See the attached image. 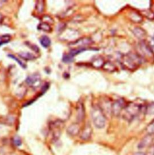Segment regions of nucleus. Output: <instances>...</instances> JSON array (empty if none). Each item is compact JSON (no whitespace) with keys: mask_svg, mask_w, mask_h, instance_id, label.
<instances>
[{"mask_svg":"<svg viewBox=\"0 0 154 155\" xmlns=\"http://www.w3.org/2000/svg\"></svg>","mask_w":154,"mask_h":155,"instance_id":"31","label":"nucleus"},{"mask_svg":"<svg viewBox=\"0 0 154 155\" xmlns=\"http://www.w3.org/2000/svg\"><path fill=\"white\" fill-rule=\"evenodd\" d=\"M39 41H40V43L42 45V46L44 48L49 47L51 45V41L50 38L48 36H46V35L42 36L40 38Z\"/></svg>","mask_w":154,"mask_h":155,"instance_id":"14","label":"nucleus"},{"mask_svg":"<svg viewBox=\"0 0 154 155\" xmlns=\"http://www.w3.org/2000/svg\"><path fill=\"white\" fill-rule=\"evenodd\" d=\"M145 111L148 115H154V102L148 104L145 108Z\"/></svg>","mask_w":154,"mask_h":155,"instance_id":"20","label":"nucleus"},{"mask_svg":"<svg viewBox=\"0 0 154 155\" xmlns=\"http://www.w3.org/2000/svg\"><path fill=\"white\" fill-rule=\"evenodd\" d=\"M77 120L78 122H81L85 117V109L83 104L81 102L77 104Z\"/></svg>","mask_w":154,"mask_h":155,"instance_id":"9","label":"nucleus"},{"mask_svg":"<svg viewBox=\"0 0 154 155\" xmlns=\"http://www.w3.org/2000/svg\"><path fill=\"white\" fill-rule=\"evenodd\" d=\"M143 107L142 104L134 102L127 103L121 112L122 118L128 121H132L140 114Z\"/></svg>","mask_w":154,"mask_h":155,"instance_id":"2","label":"nucleus"},{"mask_svg":"<svg viewBox=\"0 0 154 155\" xmlns=\"http://www.w3.org/2000/svg\"><path fill=\"white\" fill-rule=\"evenodd\" d=\"M26 83L31 87L37 88L41 84V78L39 74H34L26 78Z\"/></svg>","mask_w":154,"mask_h":155,"instance_id":"5","label":"nucleus"},{"mask_svg":"<svg viewBox=\"0 0 154 155\" xmlns=\"http://www.w3.org/2000/svg\"><path fill=\"white\" fill-rule=\"evenodd\" d=\"M13 143L16 146H21L22 144V141L21 138L18 137H15L13 138Z\"/></svg>","mask_w":154,"mask_h":155,"instance_id":"26","label":"nucleus"},{"mask_svg":"<svg viewBox=\"0 0 154 155\" xmlns=\"http://www.w3.org/2000/svg\"><path fill=\"white\" fill-rule=\"evenodd\" d=\"M133 155H146V154L143 152H136L134 154H133Z\"/></svg>","mask_w":154,"mask_h":155,"instance_id":"29","label":"nucleus"},{"mask_svg":"<svg viewBox=\"0 0 154 155\" xmlns=\"http://www.w3.org/2000/svg\"><path fill=\"white\" fill-rule=\"evenodd\" d=\"M73 61V57H72L69 54H65L63 57V62L65 63H70Z\"/></svg>","mask_w":154,"mask_h":155,"instance_id":"25","label":"nucleus"},{"mask_svg":"<svg viewBox=\"0 0 154 155\" xmlns=\"http://www.w3.org/2000/svg\"><path fill=\"white\" fill-rule=\"evenodd\" d=\"M104 62L103 61V59L101 58H98L96 59H95V60H93V62H92V65L95 68H98L100 67H102L103 65H104Z\"/></svg>","mask_w":154,"mask_h":155,"instance_id":"18","label":"nucleus"},{"mask_svg":"<svg viewBox=\"0 0 154 155\" xmlns=\"http://www.w3.org/2000/svg\"><path fill=\"white\" fill-rule=\"evenodd\" d=\"M36 8L39 13H42L44 9V4L43 1H37L36 4Z\"/></svg>","mask_w":154,"mask_h":155,"instance_id":"23","label":"nucleus"},{"mask_svg":"<svg viewBox=\"0 0 154 155\" xmlns=\"http://www.w3.org/2000/svg\"><path fill=\"white\" fill-rule=\"evenodd\" d=\"M1 16L0 15V21H1Z\"/></svg>","mask_w":154,"mask_h":155,"instance_id":"30","label":"nucleus"},{"mask_svg":"<svg viewBox=\"0 0 154 155\" xmlns=\"http://www.w3.org/2000/svg\"><path fill=\"white\" fill-rule=\"evenodd\" d=\"M92 134V128L89 123L85 125L81 134V138L83 140H88Z\"/></svg>","mask_w":154,"mask_h":155,"instance_id":"6","label":"nucleus"},{"mask_svg":"<svg viewBox=\"0 0 154 155\" xmlns=\"http://www.w3.org/2000/svg\"><path fill=\"white\" fill-rule=\"evenodd\" d=\"M19 56L25 61H31L36 59V57L29 52H21L19 53Z\"/></svg>","mask_w":154,"mask_h":155,"instance_id":"15","label":"nucleus"},{"mask_svg":"<svg viewBox=\"0 0 154 155\" xmlns=\"http://www.w3.org/2000/svg\"><path fill=\"white\" fill-rule=\"evenodd\" d=\"M134 35L139 39H143L145 37L146 33V31L140 27H136L133 30Z\"/></svg>","mask_w":154,"mask_h":155,"instance_id":"13","label":"nucleus"},{"mask_svg":"<svg viewBox=\"0 0 154 155\" xmlns=\"http://www.w3.org/2000/svg\"><path fill=\"white\" fill-rule=\"evenodd\" d=\"M91 118L94 125L98 129L104 128L106 123V118L99 106H95L91 110Z\"/></svg>","mask_w":154,"mask_h":155,"instance_id":"3","label":"nucleus"},{"mask_svg":"<svg viewBox=\"0 0 154 155\" xmlns=\"http://www.w3.org/2000/svg\"><path fill=\"white\" fill-rule=\"evenodd\" d=\"M130 17L132 21H133L134 22H136V23H139L141 22L142 21V16L135 12H133L131 13Z\"/></svg>","mask_w":154,"mask_h":155,"instance_id":"16","label":"nucleus"},{"mask_svg":"<svg viewBox=\"0 0 154 155\" xmlns=\"http://www.w3.org/2000/svg\"><path fill=\"white\" fill-rule=\"evenodd\" d=\"M86 50V48H84V47H82V48H74V49H72L71 50V51L69 52V54L72 56V57H74L75 56H77V54H78L79 53L84 51H85Z\"/></svg>","mask_w":154,"mask_h":155,"instance_id":"21","label":"nucleus"},{"mask_svg":"<svg viewBox=\"0 0 154 155\" xmlns=\"http://www.w3.org/2000/svg\"><path fill=\"white\" fill-rule=\"evenodd\" d=\"M146 155H154V144L151 146Z\"/></svg>","mask_w":154,"mask_h":155,"instance_id":"28","label":"nucleus"},{"mask_svg":"<svg viewBox=\"0 0 154 155\" xmlns=\"http://www.w3.org/2000/svg\"><path fill=\"white\" fill-rule=\"evenodd\" d=\"M37 29L39 30H42V31H47V32H50L52 30L50 24L47 22H45L40 23L37 26Z\"/></svg>","mask_w":154,"mask_h":155,"instance_id":"17","label":"nucleus"},{"mask_svg":"<svg viewBox=\"0 0 154 155\" xmlns=\"http://www.w3.org/2000/svg\"><path fill=\"white\" fill-rule=\"evenodd\" d=\"M32 50L38 53L39 51V48L35 44H31L30 43H28V45H27Z\"/></svg>","mask_w":154,"mask_h":155,"instance_id":"27","label":"nucleus"},{"mask_svg":"<svg viewBox=\"0 0 154 155\" xmlns=\"http://www.w3.org/2000/svg\"><path fill=\"white\" fill-rule=\"evenodd\" d=\"M102 68L103 70L109 73H113L116 70V65L110 61H107L105 63H104L102 66Z\"/></svg>","mask_w":154,"mask_h":155,"instance_id":"11","label":"nucleus"},{"mask_svg":"<svg viewBox=\"0 0 154 155\" xmlns=\"http://www.w3.org/2000/svg\"><path fill=\"white\" fill-rule=\"evenodd\" d=\"M127 103L122 99L117 100L112 104L111 106V113L114 116H119L121 114V112Z\"/></svg>","mask_w":154,"mask_h":155,"instance_id":"4","label":"nucleus"},{"mask_svg":"<svg viewBox=\"0 0 154 155\" xmlns=\"http://www.w3.org/2000/svg\"><path fill=\"white\" fill-rule=\"evenodd\" d=\"M140 49L143 54V56L151 57L152 56V51L149 45H147L145 42H142L139 44Z\"/></svg>","mask_w":154,"mask_h":155,"instance_id":"7","label":"nucleus"},{"mask_svg":"<svg viewBox=\"0 0 154 155\" xmlns=\"http://www.w3.org/2000/svg\"><path fill=\"white\" fill-rule=\"evenodd\" d=\"M11 41V36L9 35H3L0 36V46L8 43Z\"/></svg>","mask_w":154,"mask_h":155,"instance_id":"19","label":"nucleus"},{"mask_svg":"<svg viewBox=\"0 0 154 155\" xmlns=\"http://www.w3.org/2000/svg\"><path fill=\"white\" fill-rule=\"evenodd\" d=\"M146 132L148 135H154V120L147 126L146 127Z\"/></svg>","mask_w":154,"mask_h":155,"instance_id":"24","label":"nucleus"},{"mask_svg":"<svg viewBox=\"0 0 154 155\" xmlns=\"http://www.w3.org/2000/svg\"><path fill=\"white\" fill-rule=\"evenodd\" d=\"M142 62V58L139 54L130 53L122 56V65L127 69L133 70L137 69Z\"/></svg>","mask_w":154,"mask_h":155,"instance_id":"1","label":"nucleus"},{"mask_svg":"<svg viewBox=\"0 0 154 155\" xmlns=\"http://www.w3.org/2000/svg\"><path fill=\"white\" fill-rule=\"evenodd\" d=\"M8 57H9V58H10L11 59H12L13 60L15 61L22 68H24V69H25V68H26V67H27L26 65H25L21 60H19L18 58H16L14 55L11 54H10L8 55Z\"/></svg>","mask_w":154,"mask_h":155,"instance_id":"22","label":"nucleus"},{"mask_svg":"<svg viewBox=\"0 0 154 155\" xmlns=\"http://www.w3.org/2000/svg\"><path fill=\"white\" fill-rule=\"evenodd\" d=\"M91 42V40L90 38H81L79 40H77L75 42H74V45H77L78 48H82L81 46L87 45Z\"/></svg>","mask_w":154,"mask_h":155,"instance_id":"12","label":"nucleus"},{"mask_svg":"<svg viewBox=\"0 0 154 155\" xmlns=\"http://www.w3.org/2000/svg\"><path fill=\"white\" fill-rule=\"evenodd\" d=\"M80 131V127L78 123H74L69 126L67 129L68 134L71 136H76L79 134Z\"/></svg>","mask_w":154,"mask_h":155,"instance_id":"10","label":"nucleus"},{"mask_svg":"<svg viewBox=\"0 0 154 155\" xmlns=\"http://www.w3.org/2000/svg\"><path fill=\"white\" fill-rule=\"evenodd\" d=\"M153 140H154L153 135H148L142 140V141H140V143L138 146V147L139 149H143L149 145H151Z\"/></svg>","mask_w":154,"mask_h":155,"instance_id":"8","label":"nucleus"}]
</instances>
